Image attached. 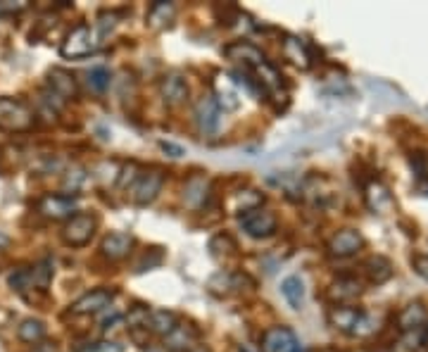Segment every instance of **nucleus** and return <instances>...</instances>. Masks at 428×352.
I'll use <instances>...</instances> for the list:
<instances>
[{
  "mask_svg": "<svg viewBox=\"0 0 428 352\" xmlns=\"http://www.w3.org/2000/svg\"><path fill=\"white\" fill-rule=\"evenodd\" d=\"M100 46V36L98 31L88 24H78L74 26L67 38L62 41L60 46V55L67 60H78V58H88L91 53H96Z\"/></svg>",
  "mask_w": 428,
  "mask_h": 352,
  "instance_id": "f257e3e1",
  "label": "nucleus"
},
{
  "mask_svg": "<svg viewBox=\"0 0 428 352\" xmlns=\"http://www.w3.org/2000/svg\"><path fill=\"white\" fill-rule=\"evenodd\" d=\"M34 126V112L17 98H0V129L3 131H29Z\"/></svg>",
  "mask_w": 428,
  "mask_h": 352,
  "instance_id": "f03ea898",
  "label": "nucleus"
},
{
  "mask_svg": "<svg viewBox=\"0 0 428 352\" xmlns=\"http://www.w3.org/2000/svg\"><path fill=\"white\" fill-rule=\"evenodd\" d=\"M240 229L245 231L250 238L262 241V238H269V236L276 234L278 219H276V214L271 212V209L255 207V209H250V212L240 214Z\"/></svg>",
  "mask_w": 428,
  "mask_h": 352,
  "instance_id": "7ed1b4c3",
  "label": "nucleus"
},
{
  "mask_svg": "<svg viewBox=\"0 0 428 352\" xmlns=\"http://www.w3.org/2000/svg\"><path fill=\"white\" fill-rule=\"evenodd\" d=\"M98 229V219L96 214H74L71 219L64 224L62 229V241L71 245V248H83L86 243H91V238L96 236Z\"/></svg>",
  "mask_w": 428,
  "mask_h": 352,
  "instance_id": "20e7f679",
  "label": "nucleus"
},
{
  "mask_svg": "<svg viewBox=\"0 0 428 352\" xmlns=\"http://www.w3.org/2000/svg\"><path fill=\"white\" fill-rule=\"evenodd\" d=\"M162 184H164V174L160 169H146V172H138L131 188H128V193H131V200L136 205H150L157 198V193L162 191Z\"/></svg>",
  "mask_w": 428,
  "mask_h": 352,
  "instance_id": "39448f33",
  "label": "nucleus"
},
{
  "mask_svg": "<svg viewBox=\"0 0 428 352\" xmlns=\"http://www.w3.org/2000/svg\"><path fill=\"white\" fill-rule=\"evenodd\" d=\"M50 281H53V262H50V259H43V262L34 264L31 269H24L10 276V284L17 288V291H24V288L48 291Z\"/></svg>",
  "mask_w": 428,
  "mask_h": 352,
  "instance_id": "423d86ee",
  "label": "nucleus"
},
{
  "mask_svg": "<svg viewBox=\"0 0 428 352\" xmlns=\"http://www.w3.org/2000/svg\"><path fill=\"white\" fill-rule=\"evenodd\" d=\"M212 98H214V103L219 105V110H224V112L240 110V88H238V83H235L231 76L224 74V72H219L217 76H214Z\"/></svg>",
  "mask_w": 428,
  "mask_h": 352,
  "instance_id": "0eeeda50",
  "label": "nucleus"
},
{
  "mask_svg": "<svg viewBox=\"0 0 428 352\" xmlns=\"http://www.w3.org/2000/svg\"><path fill=\"white\" fill-rule=\"evenodd\" d=\"M262 352H305L302 343L288 326H271L262 333Z\"/></svg>",
  "mask_w": 428,
  "mask_h": 352,
  "instance_id": "6e6552de",
  "label": "nucleus"
},
{
  "mask_svg": "<svg viewBox=\"0 0 428 352\" xmlns=\"http://www.w3.org/2000/svg\"><path fill=\"white\" fill-rule=\"evenodd\" d=\"M112 300H114V291H110V288H96V291L83 293L81 298L71 302L69 312L76 314V316L98 314V312H103V309L110 307Z\"/></svg>",
  "mask_w": 428,
  "mask_h": 352,
  "instance_id": "1a4fd4ad",
  "label": "nucleus"
},
{
  "mask_svg": "<svg viewBox=\"0 0 428 352\" xmlns=\"http://www.w3.org/2000/svg\"><path fill=\"white\" fill-rule=\"evenodd\" d=\"M160 95L167 108H181L188 100V81L181 72H169L160 81Z\"/></svg>",
  "mask_w": 428,
  "mask_h": 352,
  "instance_id": "9d476101",
  "label": "nucleus"
},
{
  "mask_svg": "<svg viewBox=\"0 0 428 352\" xmlns=\"http://www.w3.org/2000/svg\"><path fill=\"white\" fill-rule=\"evenodd\" d=\"M195 124L203 136H214L221 126V110L212 95H203L195 103Z\"/></svg>",
  "mask_w": 428,
  "mask_h": 352,
  "instance_id": "9b49d317",
  "label": "nucleus"
},
{
  "mask_svg": "<svg viewBox=\"0 0 428 352\" xmlns=\"http://www.w3.org/2000/svg\"><path fill=\"white\" fill-rule=\"evenodd\" d=\"M78 207V200L71 198V195H46V198L39 200L36 209L48 217V219H71Z\"/></svg>",
  "mask_w": 428,
  "mask_h": 352,
  "instance_id": "f8f14e48",
  "label": "nucleus"
},
{
  "mask_svg": "<svg viewBox=\"0 0 428 352\" xmlns=\"http://www.w3.org/2000/svg\"><path fill=\"white\" fill-rule=\"evenodd\" d=\"M224 55L228 60H233L235 65H240V72H248V69L262 65V62L267 60L260 48L248 43V41H235V43H228L224 48Z\"/></svg>",
  "mask_w": 428,
  "mask_h": 352,
  "instance_id": "ddd939ff",
  "label": "nucleus"
},
{
  "mask_svg": "<svg viewBox=\"0 0 428 352\" xmlns=\"http://www.w3.org/2000/svg\"><path fill=\"white\" fill-rule=\"evenodd\" d=\"M200 345V331L193 323L178 321L174 331L164 338V348L169 352H193Z\"/></svg>",
  "mask_w": 428,
  "mask_h": 352,
  "instance_id": "4468645a",
  "label": "nucleus"
},
{
  "mask_svg": "<svg viewBox=\"0 0 428 352\" xmlns=\"http://www.w3.org/2000/svg\"><path fill=\"white\" fill-rule=\"evenodd\" d=\"M255 286L253 281H250L248 274H240V271H219L214 274V276L210 279V284H207V288H210V293L214 295H233L238 293L243 286Z\"/></svg>",
  "mask_w": 428,
  "mask_h": 352,
  "instance_id": "2eb2a0df",
  "label": "nucleus"
},
{
  "mask_svg": "<svg viewBox=\"0 0 428 352\" xmlns=\"http://www.w3.org/2000/svg\"><path fill=\"white\" fill-rule=\"evenodd\" d=\"M364 245V238L360 231L355 229H342L338 231L331 241H328V255L331 257H350L355 252H360Z\"/></svg>",
  "mask_w": 428,
  "mask_h": 352,
  "instance_id": "dca6fc26",
  "label": "nucleus"
},
{
  "mask_svg": "<svg viewBox=\"0 0 428 352\" xmlns=\"http://www.w3.org/2000/svg\"><path fill=\"white\" fill-rule=\"evenodd\" d=\"M364 314V309L360 307H352V305H333L328 309V323H331L333 328L342 331V333L352 336L355 326L360 323Z\"/></svg>",
  "mask_w": 428,
  "mask_h": 352,
  "instance_id": "f3484780",
  "label": "nucleus"
},
{
  "mask_svg": "<svg viewBox=\"0 0 428 352\" xmlns=\"http://www.w3.org/2000/svg\"><path fill=\"white\" fill-rule=\"evenodd\" d=\"M281 53L292 67H297V69H310L312 67V51L302 38L285 36L283 46H281Z\"/></svg>",
  "mask_w": 428,
  "mask_h": 352,
  "instance_id": "a211bd4d",
  "label": "nucleus"
},
{
  "mask_svg": "<svg viewBox=\"0 0 428 352\" xmlns=\"http://www.w3.org/2000/svg\"><path fill=\"white\" fill-rule=\"evenodd\" d=\"M133 250V236L128 234H110L103 238L100 243V252L110 259V262H119V259H126Z\"/></svg>",
  "mask_w": 428,
  "mask_h": 352,
  "instance_id": "6ab92c4d",
  "label": "nucleus"
},
{
  "mask_svg": "<svg viewBox=\"0 0 428 352\" xmlns=\"http://www.w3.org/2000/svg\"><path fill=\"white\" fill-rule=\"evenodd\" d=\"M48 83H50V90H53L55 98H62V100H74L78 98V86H76V79L71 76L67 69H53L48 74Z\"/></svg>",
  "mask_w": 428,
  "mask_h": 352,
  "instance_id": "aec40b11",
  "label": "nucleus"
},
{
  "mask_svg": "<svg viewBox=\"0 0 428 352\" xmlns=\"http://www.w3.org/2000/svg\"><path fill=\"white\" fill-rule=\"evenodd\" d=\"M362 284L357 279H338L335 284L326 291V298L333 302V305H350L352 300H357L362 295Z\"/></svg>",
  "mask_w": 428,
  "mask_h": 352,
  "instance_id": "412c9836",
  "label": "nucleus"
},
{
  "mask_svg": "<svg viewBox=\"0 0 428 352\" xmlns=\"http://www.w3.org/2000/svg\"><path fill=\"white\" fill-rule=\"evenodd\" d=\"M428 321V312L421 302H409L402 312L397 314V326L404 331V333H412V331H421L424 323Z\"/></svg>",
  "mask_w": 428,
  "mask_h": 352,
  "instance_id": "4be33fe9",
  "label": "nucleus"
},
{
  "mask_svg": "<svg viewBox=\"0 0 428 352\" xmlns=\"http://www.w3.org/2000/svg\"><path fill=\"white\" fill-rule=\"evenodd\" d=\"M174 17H176V8L171 3H164V0H160V3H153L148 10V26L155 31H164L169 29L171 24H174Z\"/></svg>",
  "mask_w": 428,
  "mask_h": 352,
  "instance_id": "5701e85b",
  "label": "nucleus"
},
{
  "mask_svg": "<svg viewBox=\"0 0 428 352\" xmlns=\"http://www.w3.org/2000/svg\"><path fill=\"white\" fill-rule=\"evenodd\" d=\"M364 198H367L369 209H374L378 214H385L392 207V195L383 184L378 181H371V184L364 188Z\"/></svg>",
  "mask_w": 428,
  "mask_h": 352,
  "instance_id": "b1692460",
  "label": "nucleus"
},
{
  "mask_svg": "<svg viewBox=\"0 0 428 352\" xmlns=\"http://www.w3.org/2000/svg\"><path fill=\"white\" fill-rule=\"evenodd\" d=\"M176 323H178V316L171 312V309H150V316H148L150 333L167 338L171 331H174Z\"/></svg>",
  "mask_w": 428,
  "mask_h": 352,
  "instance_id": "393cba45",
  "label": "nucleus"
},
{
  "mask_svg": "<svg viewBox=\"0 0 428 352\" xmlns=\"http://www.w3.org/2000/svg\"><path fill=\"white\" fill-rule=\"evenodd\" d=\"M364 271H367L371 284L378 286V284H385V281L392 276V264H390V259L376 255V257H369L367 262H364Z\"/></svg>",
  "mask_w": 428,
  "mask_h": 352,
  "instance_id": "a878e982",
  "label": "nucleus"
},
{
  "mask_svg": "<svg viewBox=\"0 0 428 352\" xmlns=\"http://www.w3.org/2000/svg\"><path fill=\"white\" fill-rule=\"evenodd\" d=\"M262 202H264V195L260 191H253V188H248V191L233 193V198H231V202H228V207H231L235 214H243V212H250V209H255V207H262Z\"/></svg>",
  "mask_w": 428,
  "mask_h": 352,
  "instance_id": "bb28decb",
  "label": "nucleus"
},
{
  "mask_svg": "<svg viewBox=\"0 0 428 352\" xmlns=\"http://www.w3.org/2000/svg\"><path fill=\"white\" fill-rule=\"evenodd\" d=\"M281 293L283 298L288 300V305L292 309H302L305 305V284L300 276H285L281 281Z\"/></svg>",
  "mask_w": 428,
  "mask_h": 352,
  "instance_id": "cd10ccee",
  "label": "nucleus"
},
{
  "mask_svg": "<svg viewBox=\"0 0 428 352\" xmlns=\"http://www.w3.org/2000/svg\"><path fill=\"white\" fill-rule=\"evenodd\" d=\"M17 336L21 343H29V345H36L39 341L46 338V323L41 319H24L17 326Z\"/></svg>",
  "mask_w": 428,
  "mask_h": 352,
  "instance_id": "c85d7f7f",
  "label": "nucleus"
},
{
  "mask_svg": "<svg viewBox=\"0 0 428 352\" xmlns=\"http://www.w3.org/2000/svg\"><path fill=\"white\" fill-rule=\"evenodd\" d=\"M210 252L217 259H228L238 255V245H235V241L228 234H219L210 241Z\"/></svg>",
  "mask_w": 428,
  "mask_h": 352,
  "instance_id": "c756f323",
  "label": "nucleus"
},
{
  "mask_svg": "<svg viewBox=\"0 0 428 352\" xmlns=\"http://www.w3.org/2000/svg\"><path fill=\"white\" fill-rule=\"evenodd\" d=\"M207 195V179L205 176H190L185 181V188H183V198L190 202V205H200Z\"/></svg>",
  "mask_w": 428,
  "mask_h": 352,
  "instance_id": "7c9ffc66",
  "label": "nucleus"
},
{
  "mask_svg": "<svg viewBox=\"0 0 428 352\" xmlns=\"http://www.w3.org/2000/svg\"><path fill=\"white\" fill-rule=\"evenodd\" d=\"M88 86L96 90V93H105L110 88V72L105 67H96L88 72Z\"/></svg>",
  "mask_w": 428,
  "mask_h": 352,
  "instance_id": "2f4dec72",
  "label": "nucleus"
},
{
  "mask_svg": "<svg viewBox=\"0 0 428 352\" xmlns=\"http://www.w3.org/2000/svg\"><path fill=\"white\" fill-rule=\"evenodd\" d=\"M412 266H414V271H417L421 279L428 281V255H414L412 257Z\"/></svg>",
  "mask_w": 428,
  "mask_h": 352,
  "instance_id": "473e14b6",
  "label": "nucleus"
},
{
  "mask_svg": "<svg viewBox=\"0 0 428 352\" xmlns=\"http://www.w3.org/2000/svg\"><path fill=\"white\" fill-rule=\"evenodd\" d=\"M26 8V3H12V0H3L0 3V19L5 15H14V12H21Z\"/></svg>",
  "mask_w": 428,
  "mask_h": 352,
  "instance_id": "72a5a7b5",
  "label": "nucleus"
},
{
  "mask_svg": "<svg viewBox=\"0 0 428 352\" xmlns=\"http://www.w3.org/2000/svg\"><path fill=\"white\" fill-rule=\"evenodd\" d=\"M83 352H124V350H121V345H117V343L103 341V343H96V345H91V348H86Z\"/></svg>",
  "mask_w": 428,
  "mask_h": 352,
  "instance_id": "f704fd0d",
  "label": "nucleus"
},
{
  "mask_svg": "<svg viewBox=\"0 0 428 352\" xmlns=\"http://www.w3.org/2000/svg\"><path fill=\"white\" fill-rule=\"evenodd\" d=\"M164 152H171V157H181V155H185V150L181 145H174V143H160Z\"/></svg>",
  "mask_w": 428,
  "mask_h": 352,
  "instance_id": "c9c22d12",
  "label": "nucleus"
},
{
  "mask_svg": "<svg viewBox=\"0 0 428 352\" xmlns=\"http://www.w3.org/2000/svg\"><path fill=\"white\" fill-rule=\"evenodd\" d=\"M7 245H10V238H7V236L3 234V231H0V250L7 248Z\"/></svg>",
  "mask_w": 428,
  "mask_h": 352,
  "instance_id": "e433bc0d",
  "label": "nucleus"
},
{
  "mask_svg": "<svg viewBox=\"0 0 428 352\" xmlns=\"http://www.w3.org/2000/svg\"><path fill=\"white\" fill-rule=\"evenodd\" d=\"M193 352H210V350H205V345H198V348L193 350Z\"/></svg>",
  "mask_w": 428,
  "mask_h": 352,
  "instance_id": "4c0bfd02",
  "label": "nucleus"
},
{
  "mask_svg": "<svg viewBox=\"0 0 428 352\" xmlns=\"http://www.w3.org/2000/svg\"><path fill=\"white\" fill-rule=\"evenodd\" d=\"M326 352H333V350H326Z\"/></svg>",
  "mask_w": 428,
  "mask_h": 352,
  "instance_id": "58836bf2",
  "label": "nucleus"
}]
</instances>
